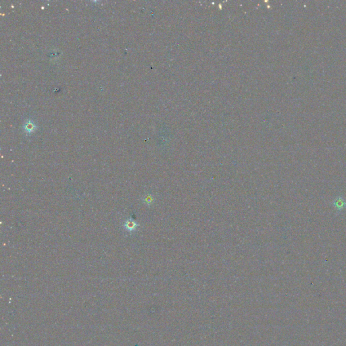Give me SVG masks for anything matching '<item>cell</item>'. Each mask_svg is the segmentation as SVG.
<instances>
[{
	"instance_id": "obj_1",
	"label": "cell",
	"mask_w": 346,
	"mask_h": 346,
	"mask_svg": "<svg viewBox=\"0 0 346 346\" xmlns=\"http://www.w3.org/2000/svg\"><path fill=\"white\" fill-rule=\"evenodd\" d=\"M124 228L128 230V231L132 232V231H134V230H135L137 229V227L139 226V225L136 222L134 221V220H131V219H128L124 222Z\"/></svg>"
},
{
	"instance_id": "obj_2",
	"label": "cell",
	"mask_w": 346,
	"mask_h": 346,
	"mask_svg": "<svg viewBox=\"0 0 346 346\" xmlns=\"http://www.w3.org/2000/svg\"><path fill=\"white\" fill-rule=\"evenodd\" d=\"M334 206L339 210H342L345 208L346 202L342 198H337L334 201Z\"/></svg>"
},
{
	"instance_id": "obj_3",
	"label": "cell",
	"mask_w": 346,
	"mask_h": 346,
	"mask_svg": "<svg viewBox=\"0 0 346 346\" xmlns=\"http://www.w3.org/2000/svg\"><path fill=\"white\" fill-rule=\"evenodd\" d=\"M144 202L145 203H146L147 205H150L152 203H153L154 198V196L151 195L150 194H148L147 195H145L144 198Z\"/></svg>"
}]
</instances>
